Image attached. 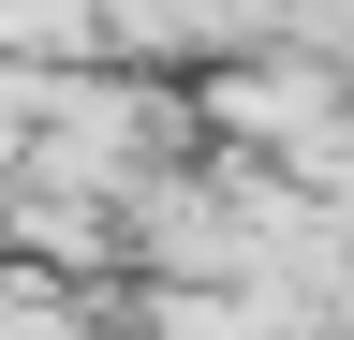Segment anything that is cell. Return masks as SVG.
Listing matches in <instances>:
<instances>
[{
  "mask_svg": "<svg viewBox=\"0 0 354 340\" xmlns=\"http://www.w3.org/2000/svg\"><path fill=\"white\" fill-rule=\"evenodd\" d=\"M0 340H59V325H44V311H0Z\"/></svg>",
  "mask_w": 354,
  "mask_h": 340,
  "instance_id": "6da1fadb",
  "label": "cell"
}]
</instances>
